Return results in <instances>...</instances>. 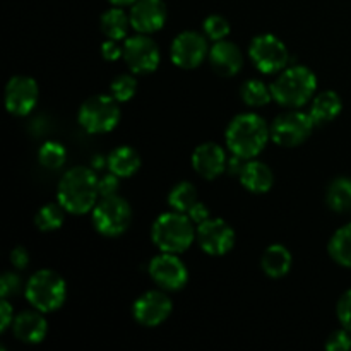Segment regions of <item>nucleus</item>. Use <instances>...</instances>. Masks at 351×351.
<instances>
[{
    "label": "nucleus",
    "mask_w": 351,
    "mask_h": 351,
    "mask_svg": "<svg viewBox=\"0 0 351 351\" xmlns=\"http://www.w3.org/2000/svg\"><path fill=\"white\" fill-rule=\"evenodd\" d=\"M65 218V209L64 206L58 202V204H45L40 211L36 213V218H34V223H36L38 230L41 232H53V230H58L62 225H64Z\"/></svg>",
    "instance_id": "28"
},
{
    "label": "nucleus",
    "mask_w": 351,
    "mask_h": 351,
    "mask_svg": "<svg viewBox=\"0 0 351 351\" xmlns=\"http://www.w3.org/2000/svg\"><path fill=\"white\" fill-rule=\"evenodd\" d=\"M67 288L60 274L50 269H41L29 278L26 287V298L36 311L53 312L65 302Z\"/></svg>",
    "instance_id": "5"
},
{
    "label": "nucleus",
    "mask_w": 351,
    "mask_h": 351,
    "mask_svg": "<svg viewBox=\"0 0 351 351\" xmlns=\"http://www.w3.org/2000/svg\"><path fill=\"white\" fill-rule=\"evenodd\" d=\"M249 55L254 65L264 74L281 71L288 64V48L274 34H259L252 40Z\"/></svg>",
    "instance_id": "9"
},
{
    "label": "nucleus",
    "mask_w": 351,
    "mask_h": 351,
    "mask_svg": "<svg viewBox=\"0 0 351 351\" xmlns=\"http://www.w3.org/2000/svg\"><path fill=\"white\" fill-rule=\"evenodd\" d=\"M119 175L112 173L110 171L108 175H105L103 178H99L98 180V191H99V195H103V197H106V195H115L117 191H119Z\"/></svg>",
    "instance_id": "36"
},
{
    "label": "nucleus",
    "mask_w": 351,
    "mask_h": 351,
    "mask_svg": "<svg viewBox=\"0 0 351 351\" xmlns=\"http://www.w3.org/2000/svg\"><path fill=\"white\" fill-rule=\"evenodd\" d=\"M40 96L36 81L27 75H14L5 86V106L12 115H27Z\"/></svg>",
    "instance_id": "13"
},
{
    "label": "nucleus",
    "mask_w": 351,
    "mask_h": 351,
    "mask_svg": "<svg viewBox=\"0 0 351 351\" xmlns=\"http://www.w3.org/2000/svg\"><path fill=\"white\" fill-rule=\"evenodd\" d=\"M245 160H247V158L239 156V154H233V156L228 160V163H226V170H228V173L239 175V177H240V173H242L243 167H245V165H247Z\"/></svg>",
    "instance_id": "40"
},
{
    "label": "nucleus",
    "mask_w": 351,
    "mask_h": 351,
    "mask_svg": "<svg viewBox=\"0 0 351 351\" xmlns=\"http://www.w3.org/2000/svg\"><path fill=\"white\" fill-rule=\"evenodd\" d=\"M10 263H12V266H16L17 269H24V267L27 266V263H29V254H27V250L24 249V247H16V249L10 252Z\"/></svg>",
    "instance_id": "39"
},
{
    "label": "nucleus",
    "mask_w": 351,
    "mask_h": 351,
    "mask_svg": "<svg viewBox=\"0 0 351 351\" xmlns=\"http://www.w3.org/2000/svg\"><path fill=\"white\" fill-rule=\"evenodd\" d=\"M136 89H137L136 77H132V75H127V74L119 75V77L113 79L112 84H110L112 96L120 103L129 101V99L136 95Z\"/></svg>",
    "instance_id": "31"
},
{
    "label": "nucleus",
    "mask_w": 351,
    "mask_h": 351,
    "mask_svg": "<svg viewBox=\"0 0 351 351\" xmlns=\"http://www.w3.org/2000/svg\"><path fill=\"white\" fill-rule=\"evenodd\" d=\"M226 163L228 160L225 156V151L215 143L201 144L192 153V167L201 177L208 180L219 177L226 170Z\"/></svg>",
    "instance_id": "17"
},
{
    "label": "nucleus",
    "mask_w": 351,
    "mask_h": 351,
    "mask_svg": "<svg viewBox=\"0 0 351 351\" xmlns=\"http://www.w3.org/2000/svg\"><path fill=\"white\" fill-rule=\"evenodd\" d=\"M317 89V77L314 72L304 65L287 69L276 81L271 84L273 98L280 105L288 108H298L311 101Z\"/></svg>",
    "instance_id": "3"
},
{
    "label": "nucleus",
    "mask_w": 351,
    "mask_h": 351,
    "mask_svg": "<svg viewBox=\"0 0 351 351\" xmlns=\"http://www.w3.org/2000/svg\"><path fill=\"white\" fill-rule=\"evenodd\" d=\"M197 240L201 249L209 256H225L235 243V233L223 219L208 218L199 225Z\"/></svg>",
    "instance_id": "12"
},
{
    "label": "nucleus",
    "mask_w": 351,
    "mask_h": 351,
    "mask_svg": "<svg viewBox=\"0 0 351 351\" xmlns=\"http://www.w3.org/2000/svg\"><path fill=\"white\" fill-rule=\"evenodd\" d=\"M171 60L182 69H194L208 55V41L197 31H184L173 40L170 48Z\"/></svg>",
    "instance_id": "11"
},
{
    "label": "nucleus",
    "mask_w": 351,
    "mask_h": 351,
    "mask_svg": "<svg viewBox=\"0 0 351 351\" xmlns=\"http://www.w3.org/2000/svg\"><path fill=\"white\" fill-rule=\"evenodd\" d=\"M261 267L264 273L271 278H281L290 271L291 267V254L283 245H271L264 250Z\"/></svg>",
    "instance_id": "22"
},
{
    "label": "nucleus",
    "mask_w": 351,
    "mask_h": 351,
    "mask_svg": "<svg viewBox=\"0 0 351 351\" xmlns=\"http://www.w3.org/2000/svg\"><path fill=\"white\" fill-rule=\"evenodd\" d=\"M108 168L112 173L119 175V177H130L136 173L141 167V156L136 149L129 146H120L110 153Z\"/></svg>",
    "instance_id": "23"
},
{
    "label": "nucleus",
    "mask_w": 351,
    "mask_h": 351,
    "mask_svg": "<svg viewBox=\"0 0 351 351\" xmlns=\"http://www.w3.org/2000/svg\"><path fill=\"white\" fill-rule=\"evenodd\" d=\"M209 62L219 75H235L243 65V55L235 43L226 40L216 41L209 50Z\"/></svg>",
    "instance_id": "18"
},
{
    "label": "nucleus",
    "mask_w": 351,
    "mask_h": 351,
    "mask_svg": "<svg viewBox=\"0 0 351 351\" xmlns=\"http://www.w3.org/2000/svg\"><path fill=\"white\" fill-rule=\"evenodd\" d=\"M101 29L112 40H122L123 36H127V29L130 26V16H127L123 12V9H120L119 5L108 9L101 16Z\"/></svg>",
    "instance_id": "24"
},
{
    "label": "nucleus",
    "mask_w": 351,
    "mask_h": 351,
    "mask_svg": "<svg viewBox=\"0 0 351 351\" xmlns=\"http://www.w3.org/2000/svg\"><path fill=\"white\" fill-rule=\"evenodd\" d=\"M326 348L331 351H346L351 348V338L350 331H336L335 335L329 336L328 343H326Z\"/></svg>",
    "instance_id": "34"
},
{
    "label": "nucleus",
    "mask_w": 351,
    "mask_h": 351,
    "mask_svg": "<svg viewBox=\"0 0 351 351\" xmlns=\"http://www.w3.org/2000/svg\"><path fill=\"white\" fill-rule=\"evenodd\" d=\"M202 27H204L206 36L215 41L225 40L226 34L230 33V23L219 14H213V16L206 17Z\"/></svg>",
    "instance_id": "32"
},
{
    "label": "nucleus",
    "mask_w": 351,
    "mask_h": 351,
    "mask_svg": "<svg viewBox=\"0 0 351 351\" xmlns=\"http://www.w3.org/2000/svg\"><path fill=\"white\" fill-rule=\"evenodd\" d=\"M153 242L161 252L180 254L191 247L194 240V228H192V219L185 213H165L158 216L154 221Z\"/></svg>",
    "instance_id": "4"
},
{
    "label": "nucleus",
    "mask_w": 351,
    "mask_h": 351,
    "mask_svg": "<svg viewBox=\"0 0 351 351\" xmlns=\"http://www.w3.org/2000/svg\"><path fill=\"white\" fill-rule=\"evenodd\" d=\"M240 95H242L243 103H247L249 106H264L273 98L271 88H267L259 79H250V81L243 82Z\"/></svg>",
    "instance_id": "29"
},
{
    "label": "nucleus",
    "mask_w": 351,
    "mask_h": 351,
    "mask_svg": "<svg viewBox=\"0 0 351 351\" xmlns=\"http://www.w3.org/2000/svg\"><path fill=\"white\" fill-rule=\"evenodd\" d=\"M329 208L332 211H348L351 209V180L350 178H336L328 189V195H326Z\"/></svg>",
    "instance_id": "26"
},
{
    "label": "nucleus",
    "mask_w": 351,
    "mask_h": 351,
    "mask_svg": "<svg viewBox=\"0 0 351 351\" xmlns=\"http://www.w3.org/2000/svg\"><path fill=\"white\" fill-rule=\"evenodd\" d=\"M65 147L60 143H55V141H48L43 146L40 147V153H38V160L48 170H57L62 165L65 163Z\"/></svg>",
    "instance_id": "30"
},
{
    "label": "nucleus",
    "mask_w": 351,
    "mask_h": 351,
    "mask_svg": "<svg viewBox=\"0 0 351 351\" xmlns=\"http://www.w3.org/2000/svg\"><path fill=\"white\" fill-rule=\"evenodd\" d=\"M123 58L134 74H149L160 65V50L149 36L141 33L127 38L123 45Z\"/></svg>",
    "instance_id": "10"
},
{
    "label": "nucleus",
    "mask_w": 351,
    "mask_h": 351,
    "mask_svg": "<svg viewBox=\"0 0 351 351\" xmlns=\"http://www.w3.org/2000/svg\"><path fill=\"white\" fill-rule=\"evenodd\" d=\"M341 108H343V103L338 93L322 91L321 95H317L314 99H312L308 115L312 117L315 125H321V123L335 120L336 117L339 115V112H341Z\"/></svg>",
    "instance_id": "21"
},
{
    "label": "nucleus",
    "mask_w": 351,
    "mask_h": 351,
    "mask_svg": "<svg viewBox=\"0 0 351 351\" xmlns=\"http://www.w3.org/2000/svg\"><path fill=\"white\" fill-rule=\"evenodd\" d=\"M329 254L338 264L351 267V223L339 228L329 242Z\"/></svg>",
    "instance_id": "25"
},
{
    "label": "nucleus",
    "mask_w": 351,
    "mask_h": 351,
    "mask_svg": "<svg viewBox=\"0 0 351 351\" xmlns=\"http://www.w3.org/2000/svg\"><path fill=\"white\" fill-rule=\"evenodd\" d=\"M171 300L161 291H147L143 297H139L134 304V317L139 324L154 328L161 322L167 321L168 315L171 314Z\"/></svg>",
    "instance_id": "15"
},
{
    "label": "nucleus",
    "mask_w": 351,
    "mask_h": 351,
    "mask_svg": "<svg viewBox=\"0 0 351 351\" xmlns=\"http://www.w3.org/2000/svg\"><path fill=\"white\" fill-rule=\"evenodd\" d=\"M101 53H103V58H105V60L113 62V60H119V58L122 57L123 48H120L119 45L115 43V40H112V38H110V40H106L105 43L101 45Z\"/></svg>",
    "instance_id": "37"
},
{
    "label": "nucleus",
    "mask_w": 351,
    "mask_h": 351,
    "mask_svg": "<svg viewBox=\"0 0 351 351\" xmlns=\"http://www.w3.org/2000/svg\"><path fill=\"white\" fill-rule=\"evenodd\" d=\"M98 178L91 168H71L58 182L57 199L71 215H84L96 206Z\"/></svg>",
    "instance_id": "1"
},
{
    "label": "nucleus",
    "mask_w": 351,
    "mask_h": 351,
    "mask_svg": "<svg viewBox=\"0 0 351 351\" xmlns=\"http://www.w3.org/2000/svg\"><path fill=\"white\" fill-rule=\"evenodd\" d=\"M14 322V314L12 307H10L9 302L5 298H2V304H0V331H5L10 324Z\"/></svg>",
    "instance_id": "38"
},
{
    "label": "nucleus",
    "mask_w": 351,
    "mask_h": 351,
    "mask_svg": "<svg viewBox=\"0 0 351 351\" xmlns=\"http://www.w3.org/2000/svg\"><path fill=\"white\" fill-rule=\"evenodd\" d=\"M240 182H242V185L247 191L263 194V192H267L273 187L274 177L273 171H271V168L266 163H261V161H247L242 173H240Z\"/></svg>",
    "instance_id": "20"
},
{
    "label": "nucleus",
    "mask_w": 351,
    "mask_h": 351,
    "mask_svg": "<svg viewBox=\"0 0 351 351\" xmlns=\"http://www.w3.org/2000/svg\"><path fill=\"white\" fill-rule=\"evenodd\" d=\"M149 274L165 290H180L187 283V267L175 254L163 252L149 264Z\"/></svg>",
    "instance_id": "14"
},
{
    "label": "nucleus",
    "mask_w": 351,
    "mask_h": 351,
    "mask_svg": "<svg viewBox=\"0 0 351 351\" xmlns=\"http://www.w3.org/2000/svg\"><path fill=\"white\" fill-rule=\"evenodd\" d=\"M132 221V209L125 199L119 195H106L93 209V225L101 235H122Z\"/></svg>",
    "instance_id": "7"
},
{
    "label": "nucleus",
    "mask_w": 351,
    "mask_h": 351,
    "mask_svg": "<svg viewBox=\"0 0 351 351\" xmlns=\"http://www.w3.org/2000/svg\"><path fill=\"white\" fill-rule=\"evenodd\" d=\"M189 218H191L194 223H199V225H201L202 221H206V219L209 218L208 208H206L202 202H197V204L189 211Z\"/></svg>",
    "instance_id": "41"
},
{
    "label": "nucleus",
    "mask_w": 351,
    "mask_h": 351,
    "mask_svg": "<svg viewBox=\"0 0 351 351\" xmlns=\"http://www.w3.org/2000/svg\"><path fill=\"white\" fill-rule=\"evenodd\" d=\"M130 26L139 33H154L167 21V5L163 0H137L130 9Z\"/></svg>",
    "instance_id": "16"
},
{
    "label": "nucleus",
    "mask_w": 351,
    "mask_h": 351,
    "mask_svg": "<svg viewBox=\"0 0 351 351\" xmlns=\"http://www.w3.org/2000/svg\"><path fill=\"white\" fill-rule=\"evenodd\" d=\"M168 202L171 208L178 213H185L189 215L192 208L197 204V191L191 182H180L171 189L170 195H168Z\"/></svg>",
    "instance_id": "27"
},
{
    "label": "nucleus",
    "mask_w": 351,
    "mask_h": 351,
    "mask_svg": "<svg viewBox=\"0 0 351 351\" xmlns=\"http://www.w3.org/2000/svg\"><path fill=\"white\" fill-rule=\"evenodd\" d=\"M119 101L108 95L91 96L79 108V123L89 134L110 132L119 123Z\"/></svg>",
    "instance_id": "6"
},
{
    "label": "nucleus",
    "mask_w": 351,
    "mask_h": 351,
    "mask_svg": "<svg viewBox=\"0 0 351 351\" xmlns=\"http://www.w3.org/2000/svg\"><path fill=\"white\" fill-rule=\"evenodd\" d=\"M108 2H112L113 5H119V7H122V5H130V3L137 2V0H108Z\"/></svg>",
    "instance_id": "42"
},
{
    "label": "nucleus",
    "mask_w": 351,
    "mask_h": 351,
    "mask_svg": "<svg viewBox=\"0 0 351 351\" xmlns=\"http://www.w3.org/2000/svg\"><path fill=\"white\" fill-rule=\"evenodd\" d=\"M21 288V278L14 273H5L0 278V295L2 298H7L9 295L17 293Z\"/></svg>",
    "instance_id": "35"
},
{
    "label": "nucleus",
    "mask_w": 351,
    "mask_h": 351,
    "mask_svg": "<svg viewBox=\"0 0 351 351\" xmlns=\"http://www.w3.org/2000/svg\"><path fill=\"white\" fill-rule=\"evenodd\" d=\"M271 129L266 120L256 113H242L230 122L226 129V144L233 154L243 158H254L264 149Z\"/></svg>",
    "instance_id": "2"
},
{
    "label": "nucleus",
    "mask_w": 351,
    "mask_h": 351,
    "mask_svg": "<svg viewBox=\"0 0 351 351\" xmlns=\"http://www.w3.org/2000/svg\"><path fill=\"white\" fill-rule=\"evenodd\" d=\"M338 319L346 331L351 332V290L346 291L338 302Z\"/></svg>",
    "instance_id": "33"
},
{
    "label": "nucleus",
    "mask_w": 351,
    "mask_h": 351,
    "mask_svg": "<svg viewBox=\"0 0 351 351\" xmlns=\"http://www.w3.org/2000/svg\"><path fill=\"white\" fill-rule=\"evenodd\" d=\"M41 312V311H40ZM36 311H24L16 315L12 322V331L17 339L24 343H40L47 336V321Z\"/></svg>",
    "instance_id": "19"
},
{
    "label": "nucleus",
    "mask_w": 351,
    "mask_h": 351,
    "mask_svg": "<svg viewBox=\"0 0 351 351\" xmlns=\"http://www.w3.org/2000/svg\"><path fill=\"white\" fill-rule=\"evenodd\" d=\"M314 125V120L308 113L291 110L274 120L271 125V139L285 147L298 146L311 136Z\"/></svg>",
    "instance_id": "8"
}]
</instances>
